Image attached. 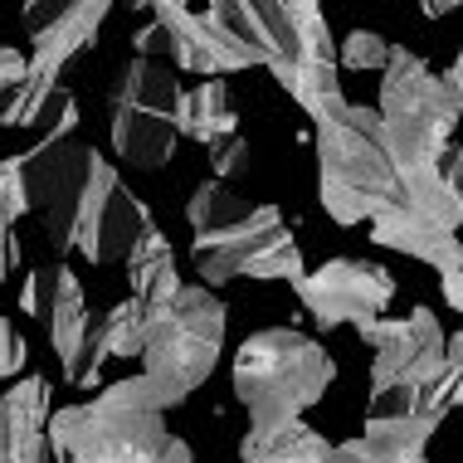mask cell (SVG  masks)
I'll use <instances>...</instances> for the list:
<instances>
[{
	"instance_id": "cell-8",
	"label": "cell",
	"mask_w": 463,
	"mask_h": 463,
	"mask_svg": "<svg viewBox=\"0 0 463 463\" xmlns=\"http://www.w3.org/2000/svg\"><path fill=\"white\" fill-rule=\"evenodd\" d=\"M336 375L327 346H317L298 327H264L244 336L234 356V395L249 410V424L303 420Z\"/></svg>"
},
{
	"instance_id": "cell-28",
	"label": "cell",
	"mask_w": 463,
	"mask_h": 463,
	"mask_svg": "<svg viewBox=\"0 0 463 463\" xmlns=\"http://www.w3.org/2000/svg\"><path fill=\"white\" fill-rule=\"evenodd\" d=\"M444 303L458 307V269H444Z\"/></svg>"
},
{
	"instance_id": "cell-23",
	"label": "cell",
	"mask_w": 463,
	"mask_h": 463,
	"mask_svg": "<svg viewBox=\"0 0 463 463\" xmlns=\"http://www.w3.org/2000/svg\"><path fill=\"white\" fill-rule=\"evenodd\" d=\"M24 336L15 332V322L10 317H0V381H10V375H20L24 371Z\"/></svg>"
},
{
	"instance_id": "cell-7",
	"label": "cell",
	"mask_w": 463,
	"mask_h": 463,
	"mask_svg": "<svg viewBox=\"0 0 463 463\" xmlns=\"http://www.w3.org/2000/svg\"><path fill=\"white\" fill-rule=\"evenodd\" d=\"M44 439L59 463H191V444L166 430L161 410H137L112 385L83 405L54 410Z\"/></svg>"
},
{
	"instance_id": "cell-21",
	"label": "cell",
	"mask_w": 463,
	"mask_h": 463,
	"mask_svg": "<svg viewBox=\"0 0 463 463\" xmlns=\"http://www.w3.org/2000/svg\"><path fill=\"white\" fill-rule=\"evenodd\" d=\"M205 152H210V166H215V181H240V176H249V142H244L240 132L210 142Z\"/></svg>"
},
{
	"instance_id": "cell-27",
	"label": "cell",
	"mask_w": 463,
	"mask_h": 463,
	"mask_svg": "<svg viewBox=\"0 0 463 463\" xmlns=\"http://www.w3.org/2000/svg\"><path fill=\"white\" fill-rule=\"evenodd\" d=\"M458 0H420V10H424V20H444L449 10H454Z\"/></svg>"
},
{
	"instance_id": "cell-3",
	"label": "cell",
	"mask_w": 463,
	"mask_h": 463,
	"mask_svg": "<svg viewBox=\"0 0 463 463\" xmlns=\"http://www.w3.org/2000/svg\"><path fill=\"white\" fill-rule=\"evenodd\" d=\"M205 15L230 30L307 118L342 98L336 40L322 0H205Z\"/></svg>"
},
{
	"instance_id": "cell-17",
	"label": "cell",
	"mask_w": 463,
	"mask_h": 463,
	"mask_svg": "<svg viewBox=\"0 0 463 463\" xmlns=\"http://www.w3.org/2000/svg\"><path fill=\"white\" fill-rule=\"evenodd\" d=\"M327 449L332 444L303 420H269L249 424L240 439V463H322Z\"/></svg>"
},
{
	"instance_id": "cell-11",
	"label": "cell",
	"mask_w": 463,
	"mask_h": 463,
	"mask_svg": "<svg viewBox=\"0 0 463 463\" xmlns=\"http://www.w3.org/2000/svg\"><path fill=\"white\" fill-rule=\"evenodd\" d=\"M298 288V303L322 332L332 327H366L375 322L395 298L391 269L371 264V259H327L322 269H307Z\"/></svg>"
},
{
	"instance_id": "cell-4",
	"label": "cell",
	"mask_w": 463,
	"mask_h": 463,
	"mask_svg": "<svg viewBox=\"0 0 463 463\" xmlns=\"http://www.w3.org/2000/svg\"><path fill=\"white\" fill-rule=\"evenodd\" d=\"M371 346V405L366 415L391 420H424L439 430L444 415L458 405V336H449L434 307H415L400 322L375 317L356 327Z\"/></svg>"
},
{
	"instance_id": "cell-15",
	"label": "cell",
	"mask_w": 463,
	"mask_h": 463,
	"mask_svg": "<svg viewBox=\"0 0 463 463\" xmlns=\"http://www.w3.org/2000/svg\"><path fill=\"white\" fill-rule=\"evenodd\" d=\"M49 381L44 375H24L5 395H0V463H44L49 439Z\"/></svg>"
},
{
	"instance_id": "cell-19",
	"label": "cell",
	"mask_w": 463,
	"mask_h": 463,
	"mask_svg": "<svg viewBox=\"0 0 463 463\" xmlns=\"http://www.w3.org/2000/svg\"><path fill=\"white\" fill-rule=\"evenodd\" d=\"M98 332H103V352L108 361L112 356H142V342H146V322H142V312H137V303L128 298V303H118V307H108V312H98Z\"/></svg>"
},
{
	"instance_id": "cell-9",
	"label": "cell",
	"mask_w": 463,
	"mask_h": 463,
	"mask_svg": "<svg viewBox=\"0 0 463 463\" xmlns=\"http://www.w3.org/2000/svg\"><path fill=\"white\" fill-rule=\"evenodd\" d=\"M176 112H181L176 69L156 64V59H132L108 93L112 152L137 171H161L176 156V142H181Z\"/></svg>"
},
{
	"instance_id": "cell-14",
	"label": "cell",
	"mask_w": 463,
	"mask_h": 463,
	"mask_svg": "<svg viewBox=\"0 0 463 463\" xmlns=\"http://www.w3.org/2000/svg\"><path fill=\"white\" fill-rule=\"evenodd\" d=\"M371 224V240L381 249H395L405 259H420V264H434V269H463V249H458V234L434 224L430 215H420L400 191H391L381 200V210L366 220Z\"/></svg>"
},
{
	"instance_id": "cell-16",
	"label": "cell",
	"mask_w": 463,
	"mask_h": 463,
	"mask_svg": "<svg viewBox=\"0 0 463 463\" xmlns=\"http://www.w3.org/2000/svg\"><path fill=\"white\" fill-rule=\"evenodd\" d=\"M434 430L424 420L366 415V430L346 444H332L322 463H430Z\"/></svg>"
},
{
	"instance_id": "cell-6",
	"label": "cell",
	"mask_w": 463,
	"mask_h": 463,
	"mask_svg": "<svg viewBox=\"0 0 463 463\" xmlns=\"http://www.w3.org/2000/svg\"><path fill=\"white\" fill-rule=\"evenodd\" d=\"M317 195L336 224H366L395 191V166L381 142L375 108L336 98L317 118Z\"/></svg>"
},
{
	"instance_id": "cell-2",
	"label": "cell",
	"mask_w": 463,
	"mask_h": 463,
	"mask_svg": "<svg viewBox=\"0 0 463 463\" xmlns=\"http://www.w3.org/2000/svg\"><path fill=\"white\" fill-rule=\"evenodd\" d=\"M463 98L444 89L415 49L391 44L381 64V142L395 166V191L430 215L434 224L458 234L463 220V156L454 142Z\"/></svg>"
},
{
	"instance_id": "cell-10",
	"label": "cell",
	"mask_w": 463,
	"mask_h": 463,
	"mask_svg": "<svg viewBox=\"0 0 463 463\" xmlns=\"http://www.w3.org/2000/svg\"><path fill=\"white\" fill-rule=\"evenodd\" d=\"M220 346H224V303L215 298V288L181 283L166 317H156L146 327L142 371L166 385L176 400H185L220 366Z\"/></svg>"
},
{
	"instance_id": "cell-20",
	"label": "cell",
	"mask_w": 463,
	"mask_h": 463,
	"mask_svg": "<svg viewBox=\"0 0 463 463\" xmlns=\"http://www.w3.org/2000/svg\"><path fill=\"white\" fill-rule=\"evenodd\" d=\"M385 44L375 30H352L342 44H336V69H356V73H371L385 64Z\"/></svg>"
},
{
	"instance_id": "cell-12",
	"label": "cell",
	"mask_w": 463,
	"mask_h": 463,
	"mask_svg": "<svg viewBox=\"0 0 463 463\" xmlns=\"http://www.w3.org/2000/svg\"><path fill=\"white\" fill-rule=\"evenodd\" d=\"M20 307L49 327V342H54V356H59L64 381H69L73 366H79L83 336H89V327H93L83 283L73 279V269H64V264L30 269V279H24V288H20Z\"/></svg>"
},
{
	"instance_id": "cell-25",
	"label": "cell",
	"mask_w": 463,
	"mask_h": 463,
	"mask_svg": "<svg viewBox=\"0 0 463 463\" xmlns=\"http://www.w3.org/2000/svg\"><path fill=\"white\" fill-rule=\"evenodd\" d=\"M20 79H24V54H20V49H10V44H0V93L15 89Z\"/></svg>"
},
{
	"instance_id": "cell-13",
	"label": "cell",
	"mask_w": 463,
	"mask_h": 463,
	"mask_svg": "<svg viewBox=\"0 0 463 463\" xmlns=\"http://www.w3.org/2000/svg\"><path fill=\"white\" fill-rule=\"evenodd\" d=\"M112 0H30L24 5V34H30V54L34 64H49L64 73L83 49L98 44Z\"/></svg>"
},
{
	"instance_id": "cell-5",
	"label": "cell",
	"mask_w": 463,
	"mask_h": 463,
	"mask_svg": "<svg viewBox=\"0 0 463 463\" xmlns=\"http://www.w3.org/2000/svg\"><path fill=\"white\" fill-rule=\"evenodd\" d=\"M185 220H191V259L205 288L234 279L298 283L307 273L303 249L288 234L279 205L249 200L224 181H200L185 200Z\"/></svg>"
},
{
	"instance_id": "cell-22",
	"label": "cell",
	"mask_w": 463,
	"mask_h": 463,
	"mask_svg": "<svg viewBox=\"0 0 463 463\" xmlns=\"http://www.w3.org/2000/svg\"><path fill=\"white\" fill-rule=\"evenodd\" d=\"M20 215H30L24 176H20V156H0V224H15Z\"/></svg>"
},
{
	"instance_id": "cell-26",
	"label": "cell",
	"mask_w": 463,
	"mask_h": 463,
	"mask_svg": "<svg viewBox=\"0 0 463 463\" xmlns=\"http://www.w3.org/2000/svg\"><path fill=\"white\" fill-rule=\"evenodd\" d=\"M132 10H152V15H166V10H191V0H128Z\"/></svg>"
},
{
	"instance_id": "cell-1",
	"label": "cell",
	"mask_w": 463,
	"mask_h": 463,
	"mask_svg": "<svg viewBox=\"0 0 463 463\" xmlns=\"http://www.w3.org/2000/svg\"><path fill=\"white\" fill-rule=\"evenodd\" d=\"M20 176L30 215H40V234L54 254H83L108 269L122 264L152 230V210L122 185L103 152L79 142V132L40 137L30 152H20Z\"/></svg>"
},
{
	"instance_id": "cell-24",
	"label": "cell",
	"mask_w": 463,
	"mask_h": 463,
	"mask_svg": "<svg viewBox=\"0 0 463 463\" xmlns=\"http://www.w3.org/2000/svg\"><path fill=\"white\" fill-rule=\"evenodd\" d=\"M15 269H20V234L15 224H0V283L15 279Z\"/></svg>"
},
{
	"instance_id": "cell-18",
	"label": "cell",
	"mask_w": 463,
	"mask_h": 463,
	"mask_svg": "<svg viewBox=\"0 0 463 463\" xmlns=\"http://www.w3.org/2000/svg\"><path fill=\"white\" fill-rule=\"evenodd\" d=\"M176 128H181V137H191V142H200V146L240 132V118H234V103H230V83L224 79H200L195 89H181Z\"/></svg>"
}]
</instances>
